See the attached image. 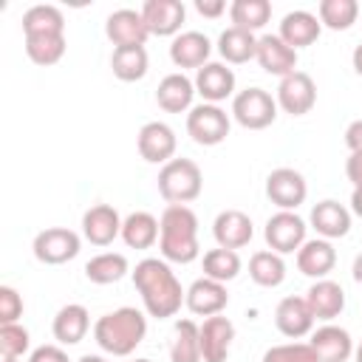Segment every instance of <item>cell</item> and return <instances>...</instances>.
Instances as JSON below:
<instances>
[{
    "instance_id": "1",
    "label": "cell",
    "mask_w": 362,
    "mask_h": 362,
    "mask_svg": "<svg viewBox=\"0 0 362 362\" xmlns=\"http://www.w3.org/2000/svg\"><path fill=\"white\" fill-rule=\"evenodd\" d=\"M130 274H133V286L141 297L147 317L167 320L181 311L187 288H181V280L175 277V272L170 269L164 257H144L136 263Z\"/></svg>"
},
{
    "instance_id": "2",
    "label": "cell",
    "mask_w": 362,
    "mask_h": 362,
    "mask_svg": "<svg viewBox=\"0 0 362 362\" xmlns=\"http://www.w3.org/2000/svg\"><path fill=\"white\" fill-rule=\"evenodd\" d=\"M158 252L167 263H192L201 255L198 243V215L187 204H167L158 218Z\"/></svg>"
},
{
    "instance_id": "3",
    "label": "cell",
    "mask_w": 362,
    "mask_h": 362,
    "mask_svg": "<svg viewBox=\"0 0 362 362\" xmlns=\"http://www.w3.org/2000/svg\"><path fill=\"white\" fill-rule=\"evenodd\" d=\"M144 337H147V317L133 305L107 311L93 322V339L110 356H130L144 342Z\"/></svg>"
},
{
    "instance_id": "4",
    "label": "cell",
    "mask_w": 362,
    "mask_h": 362,
    "mask_svg": "<svg viewBox=\"0 0 362 362\" xmlns=\"http://www.w3.org/2000/svg\"><path fill=\"white\" fill-rule=\"evenodd\" d=\"M156 184L167 204H189L204 189V173L192 158H173L158 170Z\"/></svg>"
},
{
    "instance_id": "5",
    "label": "cell",
    "mask_w": 362,
    "mask_h": 362,
    "mask_svg": "<svg viewBox=\"0 0 362 362\" xmlns=\"http://www.w3.org/2000/svg\"><path fill=\"white\" fill-rule=\"evenodd\" d=\"M232 119L246 130H263L277 119V99L263 88H246L232 96Z\"/></svg>"
},
{
    "instance_id": "6",
    "label": "cell",
    "mask_w": 362,
    "mask_h": 362,
    "mask_svg": "<svg viewBox=\"0 0 362 362\" xmlns=\"http://www.w3.org/2000/svg\"><path fill=\"white\" fill-rule=\"evenodd\" d=\"M229 130H232V119L221 105L201 102V105H192V110L187 113V133L201 147H215L226 141Z\"/></svg>"
},
{
    "instance_id": "7",
    "label": "cell",
    "mask_w": 362,
    "mask_h": 362,
    "mask_svg": "<svg viewBox=\"0 0 362 362\" xmlns=\"http://www.w3.org/2000/svg\"><path fill=\"white\" fill-rule=\"evenodd\" d=\"M82 249V238L68 229V226H48L42 232L34 235V243H31V252L40 263L45 266H62L68 260H74Z\"/></svg>"
},
{
    "instance_id": "8",
    "label": "cell",
    "mask_w": 362,
    "mask_h": 362,
    "mask_svg": "<svg viewBox=\"0 0 362 362\" xmlns=\"http://www.w3.org/2000/svg\"><path fill=\"white\" fill-rule=\"evenodd\" d=\"M308 226L305 221L297 215V212H286V209H277L269 221H266V229H263V238H266V246L277 255H297V249L308 240L305 238Z\"/></svg>"
},
{
    "instance_id": "9",
    "label": "cell",
    "mask_w": 362,
    "mask_h": 362,
    "mask_svg": "<svg viewBox=\"0 0 362 362\" xmlns=\"http://www.w3.org/2000/svg\"><path fill=\"white\" fill-rule=\"evenodd\" d=\"M266 198L277 209L294 212L308 198L305 175L300 170H294V167H277V170H272L269 178H266Z\"/></svg>"
},
{
    "instance_id": "10",
    "label": "cell",
    "mask_w": 362,
    "mask_h": 362,
    "mask_svg": "<svg viewBox=\"0 0 362 362\" xmlns=\"http://www.w3.org/2000/svg\"><path fill=\"white\" fill-rule=\"evenodd\" d=\"M277 107L286 110L288 116H305L317 105V82L305 71H294L280 79L277 85Z\"/></svg>"
},
{
    "instance_id": "11",
    "label": "cell",
    "mask_w": 362,
    "mask_h": 362,
    "mask_svg": "<svg viewBox=\"0 0 362 362\" xmlns=\"http://www.w3.org/2000/svg\"><path fill=\"white\" fill-rule=\"evenodd\" d=\"M136 147H139V156L147 161V164H167L175 158V147H178V139H175V130L167 124V122H147L141 124L139 136H136Z\"/></svg>"
},
{
    "instance_id": "12",
    "label": "cell",
    "mask_w": 362,
    "mask_h": 362,
    "mask_svg": "<svg viewBox=\"0 0 362 362\" xmlns=\"http://www.w3.org/2000/svg\"><path fill=\"white\" fill-rule=\"evenodd\" d=\"M150 37H178L187 20V8L181 0H147L141 8Z\"/></svg>"
},
{
    "instance_id": "13",
    "label": "cell",
    "mask_w": 362,
    "mask_h": 362,
    "mask_svg": "<svg viewBox=\"0 0 362 362\" xmlns=\"http://www.w3.org/2000/svg\"><path fill=\"white\" fill-rule=\"evenodd\" d=\"M105 34L113 42V48H130V45H144L150 31L147 23L141 17V11L136 8H116L107 14L105 20Z\"/></svg>"
},
{
    "instance_id": "14",
    "label": "cell",
    "mask_w": 362,
    "mask_h": 362,
    "mask_svg": "<svg viewBox=\"0 0 362 362\" xmlns=\"http://www.w3.org/2000/svg\"><path fill=\"white\" fill-rule=\"evenodd\" d=\"M195 93L209 102V105H221L223 99L235 96V71L226 62H206L204 68L195 71Z\"/></svg>"
},
{
    "instance_id": "15",
    "label": "cell",
    "mask_w": 362,
    "mask_h": 362,
    "mask_svg": "<svg viewBox=\"0 0 362 362\" xmlns=\"http://www.w3.org/2000/svg\"><path fill=\"white\" fill-rule=\"evenodd\" d=\"M184 305L195 314V317H215V314H223V308L229 305V291H226V283H218V280H209V277H198L189 283L187 288V297H184Z\"/></svg>"
},
{
    "instance_id": "16",
    "label": "cell",
    "mask_w": 362,
    "mask_h": 362,
    "mask_svg": "<svg viewBox=\"0 0 362 362\" xmlns=\"http://www.w3.org/2000/svg\"><path fill=\"white\" fill-rule=\"evenodd\" d=\"M198 331H201V362H226L235 339L232 320L223 314H215V317H206L198 325Z\"/></svg>"
},
{
    "instance_id": "17",
    "label": "cell",
    "mask_w": 362,
    "mask_h": 362,
    "mask_svg": "<svg viewBox=\"0 0 362 362\" xmlns=\"http://www.w3.org/2000/svg\"><path fill=\"white\" fill-rule=\"evenodd\" d=\"M314 314L305 303V297H283L274 308V325L283 337L288 339H303V337H311L314 331Z\"/></svg>"
},
{
    "instance_id": "18",
    "label": "cell",
    "mask_w": 362,
    "mask_h": 362,
    "mask_svg": "<svg viewBox=\"0 0 362 362\" xmlns=\"http://www.w3.org/2000/svg\"><path fill=\"white\" fill-rule=\"evenodd\" d=\"M122 215L110 204H96L82 215V235L93 246H110L116 238H122Z\"/></svg>"
},
{
    "instance_id": "19",
    "label": "cell",
    "mask_w": 362,
    "mask_h": 362,
    "mask_svg": "<svg viewBox=\"0 0 362 362\" xmlns=\"http://www.w3.org/2000/svg\"><path fill=\"white\" fill-rule=\"evenodd\" d=\"M212 235H215V243L221 249H235L238 252V249L249 246V240L255 238V223L240 209H223L212 221Z\"/></svg>"
},
{
    "instance_id": "20",
    "label": "cell",
    "mask_w": 362,
    "mask_h": 362,
    "mask_svg": "<svg viewBox=\"0 0 362 362\" xmlns=\"http://www.w3.org/2000/svg\"><path fill=\"white\" fill-rule=\"evenodd\" d=\"M305 303L314 314V320L320 322H334L342 311H345V288L331 280V277H322V280H314L305 291Z\"/></svg>"
},
{
    "instance_id": "21",
    "label": "cell",
    "mask_w": 362,
    "mask_h": 362,
    "mask_svg": "<svg viewBox=\"0 0 362 362\" xmlns=\"http://www.w3.org/2000/svg\"><path fill=\"white\" fill-rule=\"evenodd\" d=\"M308 345L314 348L320 362H348L354 356V348H356L351 334L342 325H334V322H325L317 331H311Z\"/></svg>"
},
{
    "instance_id": "22",
    "label": "cell",
    "mask_w": 362,
    "mask_h": 362,
    "mask_svg": "<svg viewBox=\"0 0 362 362\" xmlns=\"http://www.w3.org/2000/svg\"><path fill=\"white\" fill-rule=\"evenodd\" d=\"M294 260H297L300 274H305V277H311V280H322V277H328V274L334 272V266H337V249H334V243L325 240V238H308V240L297 249Z\"/></svg>"
},
{
    "instance_id": "23",
    "label": "cell",
    "mask_w": 362,
    "mask_h": 362,
    "mask_svg": "<svg viewBox=\"0 0 362 362\" xmlns=\"http://www.w3.org/2000/svg\"><path fill=\"white\" fill-rule=\"evenodd\" d=\"M257 65L272 74V76H288L297 71V51L291 45H286L277 34H263L257 37V54H255Z\"/></svg>"
},
{
    "instance_id": "24",
    "label": "cell",
    "mask_w": 362,
    "mask_h": 362,
    "mask_svg": "<svg viewBox=\"0 0 362 362\" xmlns=\"http://www.w3.org/2000/svg\"><path fill=\"white\" fill-rule=\"evenodd\" d=\"M308 223L314 226L317 238H325V240L345 238L351 232V209L345 204L334 201V198H325V201L311 206Z\"/></svg>"
},
{
    "instance_id": "25",
    "label": "cell",
    "mask_w": 362,
    "mask_h": 362,
    "mask_svg": "<svg viewBox=\"0 0 362 362\" xmlns=\"http://www.w3.org/2000/svg\"><path fill=\"white\" fill-rule=\"evenodd\" d=\"M209 54H212V42L201 31H181L170 42V59L181 71H187V68H195V71L204 68L209 62Z\"/></svg>"
},
{
    "instance_id": "26",
    "label": "cell",
    "mask_w": 362,
    "mask_h": 362,
    "mask_svg": "<svg viewBox=\"0 0 362 362\" xmlns=\"http://www.w3.org/2000/svg\"><path fill=\"white\" fill-rule=\"evenodd\" d=\"M195 99V82L184 71H173L158 82L156 102L167 113H189Z\"/></svg>"
},
{
    "instance_id": "27",
    "label": "cell",
    "mask_w": 362,
    "mask_h": 362,
    "mask_svg": "<svg viewBox=\"0 0 362 362\" xmlns=\"http://www.w3.org/2000/svg\"><path fill=\"white\" fill-rule=\"evenodd\" d=\"M320 34H322L320 17L311 14V11H305V8L288 11V14L280 20V31H277V37H280L286 45H291L294 51H297V48H305V45H314Z\"/></svg>"
},
{
    "instance_id": "28",
    "label": "cell",
    "mask_w": 362,
    "mask_h": 362,
    "mask_svg": "<svg viewBox=\"0 0 362 362\" xmlns=\"http://www.w3.org/2000/svg\"><path fill=\"white\" fill-rule=\"evenodd\" d=\"M88 331H90V314L82 303H68L54 314L51 334L57 345H76L88 337Z\"/></svg>"
},
{
    "instance_id": "29",
    "label": "cell",
    "mask_w": 362,
    "mask_h": 362,
    "mask_svg": "<svg viewBox=\"0 0 362 362\" xmlns=\"http://www.w3.org/2000/svg\"><path fill=\"white\" fill-rule=\"evenodd\" d=\"M158 218L144 209H136L122 221V240L127 249H153L158 243Z\"/></svg>"
},
{
    "instance_id": "30",
    "label": "cell",
    "mask_w": 362,
    "mask_h": 362,
    "mask_svg": "<svg viewBox=\"0 0 362 362\" xmlns=\"http://www.w3.org/2000/svg\"><path fill=\"white\" fill-rule=\"evenodd\" d=\"M218 54L226 65H243V62L255 59V54H257V34L229 25L218 37Z\"/></svg>"
},
{
    "instance_id": "31",
    "label": "cell",
    "mask_w": 362,
    "mask_h": 362,
    "mask_svg": "<svg viewBox=\"0 0 362 362\" xmlns=\"http://www.w3.org/2000/svg\"><path fill=\"white\" fill-rule=\"evenodd\" d=\"M150 57L144 45H130V48H113L110 54V71L122 82H139L147 76Z\"/></svg>"
},
{
    "instance_id": "32",
    "label": "cell",
    "mask_w": 362,
    "mask_h": 362,
    "mask_svg": "<svg viewBox=\"0 0 362 362\" xmlns=\"http://www.w3.org/2000/svg\"><path fill=\"white\" fill-rule=\"evenodd\" d=\"M130 272V263L122 252H99L85 263V277L93 286H110L119 283Z\"/></svg>"
},
{
    "instance_id": "33",
    "label": "cell",
    "mask_w": 362,
    "mask_h": 362,
    "mask_svg": "<svg viewBox=\"0 0 362 362\" xmlns=\"http://www.w3.org/2000/svg\"><path fill=\"white\" fill-rule=\"evenodd\" d=\"M249 277L263 288H277L286 280V260L272 249H260L249 257Z\"/></svg>"
},
{
    "instance_id": "34",
    "label": "cell",
    "mask_w": 362,
    "mask_h": 362,
    "mask_svg": "<svg viewBox=\"0 0 362 362\" xmlns=\"http://www.w3.org/2000/svg\"><path fill=\"white\" fill-rule=\"evenodd\" d=\"M23 34H65V14L51 3H37L23 14Z\"/></svg>"
},
{
    "instance_id": "35",
    "label": "cell",
    "mask_w": 362,
    "mask_h": 362,
    "mask_svg": "<svg viewBox=\"0 0 362 362\" xmlns=\"http://www.w3.org/2000/svg\"><path fill=\"white\" fill-rule=\"evenodd\" d=\"M173 362H201V331L192 320H178L170 339Z\"/></svg>"
},
{
    "instance_id": "36",
    "label": "cell",
    "mask_w": 362,
    "mask_h": 362,
    "mask_svg": "<svg viewBox=\"0 0 362 362\" xmlns=\"http://www.w3.org/2000/svg\"><path fill=\"white\" fill-rule=\"evenodd\" d=\"M229 20L235 28L257 34L272 20V3L269 0H235L229 6Z\"/></svg>"
},
{
    "instance_id": "37",
    "label": "cell",
    "mask_w": 362,
    "mask_h": 362,
    "mask_svg": "<svg viewBox=\"0 0 362 362\" xmlns=\"http://www.w3.org/2000/svg\"><path fill=\"white\" fill-rule=\"evenodd\" d=\"M65 34H37V37H25V54L34 65H57L65 57Z\"/></svg>"
},
{
    "instance_id": "38",
    "label": "cell",
    "mask_w": 362,
    "mask_h": 362,
    "mask_svg": "<svg viewBox=\"0 0 362 362\" xmlns=\"http://www.w3.org/2000/svg\"><path fill=\"white\" fill-rule=\"evenodd\" d=\"M317 17H320L322 28L348 31L359 17V3L356 0H320Z\"/></svg>"
},
{
    "instance_id": "39",
    "label": "cell",
    "mask_w": 362,
    "mask_h": 362,
    "mask_svg": "<svg viewBox=\"0 0 362 362\" xmlns=\"http://www.w3.org/2000/svg\"><path fill=\"white\" fill-rule=\"evenodd\" d=\"M204 277H209V280H218V283H229V280H235L238 274H240V255L235 252V249H209V252H204Z\"/></svg>"
},
{
    "instance_id": "40",
    "label": "cell",
    "mask_w": 362,
    "mask_h": 362,
    "mask_svg": "<svg viewBox=\"0 0 362 362\" xmlns=\"http://www.w3.org/2000/svg\"><path fill=\"white\" fill-rule=\"evenodd\" d=\"M31 351V334L20 322L0 325V356H25Z\"/></svg>"
},
{
    "instance_id": "41",
    "label": "cell",
    "mask_w": 362,
    "mask_h": 362,
    "mask_svg": "<svg viewBox=\"0 0 362 362\" xmlns=\"http://www.w3.org/2000/svg\"><path fill=\"white\" fill-rule=\"evenodd\" d=\"M260 362H320L314 348L308 342H283V345H272Z\"/></svg>"
},
{
    "instance_id": "42",
    "label": "cell",
    "mask_w": 362,
    "mask_h": 362,
    "mask_svg": "<svg viewBox=\"0 0 362 362\" xmlns=\"http://www.w3.org/2000/svg\"><path fill=\"white\" fill-rule=\"evenodd\" d=\"M20 317H23V297L17 294L14 286H0V325L20 322Z\"/></svg>"
},
{
    "instance_id": "43",
    "label": "cell",
    "mask_w": 362,
    "mask_h": 362,
    "mask_svg": "<svg viewBox=\"0 0 362 362\" xmlns=\"http://www.w3.org/2000/svg\"><path fill=\"white\" fill-rule=\"evenodd\" d=\"M28 362H71L62 345H40L28 354Z\"/></svg>"
},
{
    "instance_id": "44",
    "label": "cell",
    "mask_w": 362,
    "mask_h": 362,
    "mask_svg": "<svg viewBox=\"0 0 362 362\" xmlns=\"http://www.w3.org/2000/svg\"><path fill=\"white\" fill-rule=\"evenodd\" d=\"M345 147L351 153H362V119H354L345 127Z\"/></svg>"
},
{
    "instance_id": "45",
    "label": "cell",
    "mask_w": 362,
    "mask_h": 362,
    "mask_svg": "<svg viewBox=\"0 0 362 362\" xmlns=\"http://www.w3.org/2000/svg\"><path fill=\"white\" fill-rule=\"evenodd\" d=\"M195 11H198L201 17L215 20V17H221V14L226 11V3H223V0H195Z\"/></svg>"
},
{
    "instance_id": "46",
    "label": "cell",
    "mask_w": 362,
    "mask_h": 362,
    "mask_svg": "<svg viewBox=\"0 0 362 362\" xmlns=\"http://www.w3.org/2000/svg\"><path fill=\"white\" fill-rule=\"evenodd\" d=\"M345 175L354 187H362V153H351L345 161Z\"/></svg>"
},
{
    "instance_id": "47",
    "label": "cell",
    "mask_w": 362,
    "mask_h": 362,
    "mask_svg": "<svg viewBox=\"0 0 362 362\" xmlns=\"http://www.w3.org/2000/svg\"><path fill=\"white\" fill-rule=\"evenodd\" d=\"M351 215L362 218V187H354L351 192Z\"/></svg>"
},
{
    "instance_id": "48",
    "label": "cell",
    "mask_w": 362,
    "mask_h": 362,
    "mask_svg": "<svg viewBox=\"0 0 362 362\" xmlns=\"http://www.w3.org/2000/svg\"><path fill=\"white\" fill-rule=\"evenodd\" d=\"M351 65H354V71L362 76V42L354 48V54H351Z\"/></svg>"
},
{
    "instance_id": "49",
    "label": "cell",
    "mask_w": 362,
    "mask_h": 362,
    "mask_svg": "<svg viewBox=\"0 0 362 362\" xmlns=\"http://www.w3.org/2000/svg\"><path fill=\"white\" fill-rule=\"evenodd\" d=\"M351 274H354V280L362 286V252L354 257V266H351Z\"/></svg>"
},
{
    "instance_id": "50",
    "label": "cell",
    "mask_w": 362,
    "mask_h": 362,
    "mask_svg": "<svg viewBox=\"0 0 362 362\" xmlns=\"http://www.w3.org/2000/svg\"><path fill=\"white\" fill-rule=\"evenodd\" d=\"M76 362H107L105 356H99V354H85V356H79Z\"/></svg>"
},
{
    "instance_id": "51",
    "label": "cell",
    "mask_w": 362,
    "mask_h": 362,
    "mask_svg": "<svg viewBox=\"0 0 362 362\" xmlns=\"http://www.w3.org/2000/svg\"><path fill=\"white\" fill-rule=\"evenodd\" d=\"M354 362H362V339H359V345L354 348Z\"/></svg>"
},
{
    "instance_id": "52",
    "label": "cell",
    "mask_w": 362,
    "mask_h": 362,
    "mask_svg": "<svg viewBox=\"0 0 362 362\" xmlns=\"http://www.w3.org/2000/svg\"><path fill=\"white\" fill-rule=\"evenodd\" d=\"M3 362H20L17 356H3Z\"/></svg>"
},
{
    "instance_id": "53",
    "label": "cell",
    "mask_w": 362,
    "mask_h": 362,
    "mask_svg": "<svg viewBox=\"0 0 362 362\" xmlns=\"http://www.w3.org/2000/svg\"><path fill=\"white\" fill-rule=\"evenodd\" d=\"M133 362H153V359H133Z\"/></svg>"
}]
</instances>
